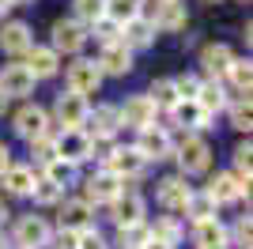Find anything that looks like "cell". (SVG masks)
Here are the masks:
<instances>
[{"label": "cell", "instance_id": "cell-1", "mask_svg": "<svg viewBox=\"0 0 253 249\" xmlns=\"http://www.w3.org/2000/svg\"><path fill=\"white\" fill-rule=\"evenodd\" d=\"M53 151H57V159L68 166L84 163V159H91V136L84 132V128H64L57 140H53Z\"/></svg>", "mask_w": 253, "mask_h": 249}, {"label": "cell", "instance_id": "cell-2", "mask_svg": "<svg viewBox=\"0 0 253 249\" xmlns=\"http://www.w3.org/2000/svg\"><path fill=\"white\" fill-rule=\"evenodd\" d=\"M178 163H181V174H204L211 166V147L204 136H185L178 147Z\"/></svg>", "mask_w": 253, "mask_h": 249}, {"label": "cell", "instance_id": "cell-3", "mask_svg": "<svg viewBox=\"0 0 253 249\" xmlns=\"http://www.w3.org/2000/svg\"><path fill=\"white\" fill-rule=\"evenodd\" d=\"M53 114H57V121H61L64 128H84V124H87V114H91V106H87L84 94L64 91V94H57V106H53Z\"/></svg>", "mask_w": 253, "mask_h": 249}, {"label": "cell", "instance_id": "cell-4", "mask_svg": "<svg viewBox=\"0 0 253 249\" xmlns=\"http://www.w3.org/2000/svg\"><path fill=\"white\" fill-rule=\"evenodd\" d=\"M49 238H53V230L42 215H23L15 223V246L19 249H42L49 246Z\"/></svg>", "mask_w": 253, "mask_h": 249}, {"label": "cell", "instance_id": "cell-5", "mask_svg": "<svg viewBox=\"0 0 253 249\" xmlns=\"http://www.w3.org/2000/svg\"><path fill=\"white\" fill-rule=\"evenodd\" d=\"M84 42H87L84 23H76V19H57L53 23V45L49 49L57 53V57H61V53H80Z\"/></svg>", "mask_w": 253, "mask_h": 249}, {"label": "cell", "instance_id": "cell-6", "mask_svg": "<svg viewBox=\"0 0 253 249\" xmlns=\"http://www.w3.org/2000/svg\"><path fill=\"white\" fill-rule=\"evenodd\" d=\"M45 124H49V114H45L38 102H27L19 114H15V132H19L27 144L42 140V136H45Z\"/></svg>", "mask_w": 253, "mask_h": 249}, {"label": "cell", "instance_id": "cell-7", "mask_svg": "<svg viewBox=\"0 0 253 249\" xmlns=\"http://www.w3.org/2000/svg\"><path fill=\"white\" fill-rule=\"evenodd\" d=\"M98 83H102V72H98V64H95V61L80 57V61L68 64V91H76V94H91V91H98Z\"/></svg>", "mask_w": 253, "mask_h": 249}, {"label": "cell", "instance_id": "cell-8", "mask_svg": "<svg viewBox=\"0 0 253 249\" xmlns=\"http://www.w3.org/2000/svg\"><path fill=\"white\" fill-rule=\"evenodd\" d=\"M117 117H121V124L148 128V124L155 121V106H151L148 94H132V98H125V106H117Z\"/></svg>", "mask_w": 253, "mask_h": 249}, {"label": "cell", "instance_id": "cell-9", "mask_svg": "<svg viewBox=\"0 0 253 249\" xmlns=\"http://www.w3.org/2000/svg\"><path fill=\"white\" fill-rule=\"evenodd\" d=\"M144 166H148V159L140 155L136 147H114V155H110L106 170L125 181V177H140V174H144Z\"/></svg>", "mask_w": 253, "mask_h": 249}, {"label": "cell", "instance_id": "cell-10", "mask_svg": "<svg viewBox=\"0 0 253 249\" xmlns=\"http://www.w3.org/2000/svg\"><path fill=\"white\" fill-rule=\"evenodd\" d=\"M34 91V76L27 64H8L4 76H0V94L4 98H23V94Z\"/></svg>", "mask_w": 253, "mask_h": 249}, {"label": "cell", "instance_id": "cell-11", "mask_svg": "<svg viewBox=\"0 0 253 249\" xmlns=\"http://www.w3.org/2000/svg\"><path fill=\"white\" fill-rule=\"evenodd\" d=\"M87 128L84 132L91 136V140H114V132L121 128V117H117V106H98V110H91L87 114Z\"/></svg>", "mask_w": 253, "mask_h": 249}, {"label": "cell", "instance_id": "cell-12", "mask_svg": "<svg viewBox=\"0 0 253 249\" xmlns=\"http://www.w3.org/2000/svg\"><path fill=\"white\" fill-rule=\"evenodd\" d=\"M136 151H140L144 159H167L170 151H174V144H170V132H167V128H155V124L140 128Z\"/></svg>", "mask_w": 253, "mask_h": 249}, {"label": "cell", "instance_id": "cell-13", "mask_svg": "<svg viewBox=\"0 0 253 249\" xmlns=\"http://www.w3.org/2000/svg\"><path fill=\"white\" fill-rule=\"evenodd\" d=\"M121 193H125V181H121L117 174H110V170H98V174L87 177V197H91V200H106V204H114Z\"/></svg>", "mask_w": 253, "mask_h": 249}, {"label": "cell", "instance_id": "cell-14", "mask_svg": "<svg viewBox=\"0 0 253 249\" xmlns=\"http://www.w3.org/2000/svg\"><path fill=\"white\" fill-rule=\"evenodd\" d=\"M189 197H193V189L185 185V177H163L159 181V204L167 211H185Z\"/></svg>", "mask_w": 253, "mask_h": 249}, {"label": "cell", "instance_id": "cell-15", "mask_svg": "<svg viewBox=\"0 0 253 249\" xmlns=\"http://www.w3.org/2000/svg\"><path fill=\"white\" fill-rule=\"evenodd\" d=\"M114 223H117V230L144 223V197L140 193H121L114 200Z\"/></svg>", "mask_w": 253, "mask_h": 249}, {"label": "cell", "instance_id": "cell-16", "mask_svg": "<svg viewBox=\"0 0 253 249\" xmlns=\"http://www.w3.org/2000/svg\"><path fill=\"white\" fill-rule=\"evenodd\" d=\"M98 72L102 76H125L128 68H132V53L121 45V42H114V45H102V57H98Z\"/></svg>", "mask_w": 253, "mask_h": 249}, {"label": "cell", "instance_id": "cell-17", "mask_svg": "<svg viewBox=\"0 0 253 249\" xmlns=\"http://www.w3.org/2000/svg\"><path fill=\"white\" fill-rule=\"evenodd\" d=\"M27 68H31L34 80H45V76H57L61 57H57L49 45H31V49H27Z\"/></svg>", "mask_w": 253, "mask_h": 249}, {"label": "cell", "instance_id": "cell-18", "mask_svg": "<svg viewBox=\"0 0 253 249\" xmlns=\"http://www.w3.org/2000/svg\"><path fill=\"white\" fill-rule=\"evenodd\" d=\"M34 42H31V27L27 23H4L0 27V49L11 53V57H19V53H27Z\"/></svg>", "mask_w": 253, "mask_h": 249}, {"label": "cell", "instance_id": "cell-19", "mask_svg": "<svg viewBox=\"0 0 253 249\" xmlns=\"http://www.w3.org/2000/svg\"><path fill=\"white\" fill-rule=\"evenodd\" d=\"M215 204H231V200H238V197H246L250 193V185H242L234 174H219V177H211V185L204 189Z\"/></svg>", "mask_w": 253, "mask_h": 249}, {"label": "cell", "instance_id": "cell-20", "mask_svg": "<svg viewBox=\"0 0 253 249\" xmlns=\"http://www.w3.org/2000/svg\"><path fill=\"white\" fill-rule=\"evenodd\" d=\"M91 227V204L87 200H64L61 204V230H87Z\"/></svg>", "mask_w": 253, "mask_h": 249}, {"label": "cell", "instance_id": "cell-21", "mask_svg": "<svg viewBox=\"0 0 253 249\" xmlns=\"http://www.w3.org/2000/svg\"><path fill=\"white\" fill-rule=\"evenodd\" d=\"M193 242H197V249H223L227 246V227L219 219H204L193 230Z\"/></svg>", "mask_w": 253, "mask_h": 249}, {"label": "cell", "instance_id": "cell-22", "mask_svg": "<svg viewBox=\"0 0 253 249\" xmlns=\"http://www.w3.org/2000/svg\"><path fill=\"white\" fill-rule=\"evenodd\" d=\"M151 34H155V27L144 19H128L125 27H121V45H125L128 53L132 49H148L151 45Z\"/></svg>", "mask_w": 253, "mask_h": 249}, {"label": "cell", "instance_id": "cell-23", "mask_svg": "<svg viewBox=\"0 0 253 249\" xmlns=\"http://www.w3.org/2000/svg\"><path fill=\"white\" fill-rule=\"evenodd\" d=\"M0 177H4V189H8L11 197H31L34 181H38L31 166H8V170H4Z\"/></svg>", "mask_w": 253, "mask_h": 249}, {"label": "cell", "instance_id": "cell-24", "mask_svg": "<svg viewBox=\"0 0 253 249\" xmlns=\"http://www.w3.org/2000/svg\"><path fill=\"white\" fill-rule=\"evenodd\" d=\"M231 61H234V53L227 49L223 42H215V45H204V53H201V64H204V72H208V76H227Z\"/></svg>", "mask_w": 253, "mask_h": 249}, {"label": "cell", "instance_id": "cell-25", "mask_svg": "<svg viewBox=\"0 0 253 249\" xmlns=\"http://www.w3.org/2000/svg\"><path fill=\"white\" fill-rule=\"evenodd\" d=\"M185 4H178V0H167L163 8H159V15H155V23L151 27H159V31H167V34H174V31H185Z\"/></svg>", "mask_w": 253, "mask_h": 249}, {"label": "cell", "instance_id": "cell-26", "mask_svg": "<svg viewBox=\"0 0 253 249\" xmlns=\"http://www.w3.org/2000/svg\"><path fill=\"white\" fill-rule=\"evenodd\" d=\"M170 114H174V124H181V128H208V114H204L193 98L189 102H174Z\"/></svg>", "mask_w": 253, "mask_h": 249}, {"label": "cell", "instance_id": "cell-27", "mask_svg": "<svg viewBox=\"0 0 253 249\" xmlns=\"http://www.w3.org/2000/svg\"><path fill=\"white\" fill-rule=\"evenodd\" d=\"M193 102L201 106L204 114H215V110H223V102H227V94H223V87L215 80H208V83H201V91H197V98H193Z\"/></svg>", "mask_w": 253, "mask_h": 249}, {"label": "cell", "instance_id": "cell-28", "mask_svg": "<svg viewBox=\"0 0 253 249\" xmlns=\"http://www.w3.org/2000/svg\"><path fill=\"white\" fill-rule=\"evenodd\" d=\"M151 242V227L148 223H136V227H121L117 230V246L121 249H140Z\"/></svg>", "mask_w": 253, "mask_h": 249}, {"label": "cell", "instance_id": "cell-29", "mask_svg": "<svg viewBox=\"0 0 253 249\" xmlns=\"http://www.w3.org/2000/svg\"><path fill=\"white\" fill-rule=\"evenodd\" d=\"M185 215H189L193 223L215 219V200H211L208 193H193V197H189V204H185Z\"/></svg>", "mask_w": 253, "mask_h": 249}, {"label": "cell", "instance_id": "cell-30", "mask_svg": "<svg viewBox=\"0 0 253 249\" xmlns=\"http://www.w3.org/2000/svg\"><path fill=\"white\" fill-rule=\"evenodd\" d=\"M136 11H140V0H106V19H114L117 27L136 19Z\"/></svg>", "mask_w": 253, "mask_h": 249}, {"label": "cell", "instance_id": "cell-31", "mask_svg": "<svg viewBox=\"0 0 253 249\" xmlns=\"http://www.w3.org/2000/svg\"><path fill=\"white\" fill-rule=\"evenodd\" d=\"M106 19V0H76V23H98Z\"/></svg>", "mask_w": 253, "mask_h": 249}, {"label": "cell", "instance_id": "cell-32", "mask_svg": "<svg viewBox=\"0 0 253 249\" xmlns=\"http://www.w3.org/2000/svg\"><path fill=\"white\" fill-rule=\"evenodd\" d=\"M148 98H151V106H155V110H159V106H167V110H170V106L178 102L174 80H155V83H151V94H148Z\"/></svg>", "mask_w": 253, "mask_h": 249}, {"label": "cell", "instance_id": "cell-33", "mask_svg": "<svg viewBox=\"0 0 253 249\" xmlns=\"http://www.w3.org/2000/svg\"><path fill=\"white\" fill-rule=\"evenodd\" d=\"M61 193H64V189L53 185L49 177H38V181H34V189H31V197L38 200V204H61Z\"/></svg>", "mask_w": 253, "mask_h": 249}, {"label": "cell", "instance_id": "cell-34", "mask_svg": "<svg viewBox=\"0 0 253 249\" xmlns=\"http://www.w3.org/2000/svg\"><path fill=\"white\" fill-rule=\"evenodd\" d=\"M151 238L163 242V246H174V242L181 238V227L174 223V219H159L155 227H151Z\"/></svg>", "mask_w": 253, "mask_h": 249}, {"label": "cell", "instance_id": "cell-35", "mask_svg": "<svg viewBox=\"0 0 253 249\" xmlns=\"http://www.w3.org/2000/svg\"><path fill=\"white\" fill-rule=\"evenodd\" d=\"M227 76H231V83H234V91H246L250 94V61H238V57H234L231 61V68H227Z\"/></svg>", "mask_w": 253, "mask_h": 249}, {"label": "cell", "instance_id": "cell-36", "mask_svg": "<svg viewBox=\"0 0 253 249\" xmlns=\"http://www.w3.org/2000/svg\"><path fill=\"white\" fill-rule=\"evenodd\" d=\"M91 34H95L102 45H114V42H121V27H117L114 19H98V23H91Z\"/></svg>", "mask_w": 253, "mask_h": 249}, {"label": "cell", "instance_id": "cell-37", "mask_svg": "<svg viewBox=\"0 0 253 249\" xmlns=\"http://www.w3.org/2000/svg\"><path fill=\"white\" fill-rule=\"evenodd\" d=\"M45 177H49V181H53V185H68V181H72V177H76V166H68V163H61V159H53V163L49 166H45Z\"/></svg>", "mask_w": 253, "mask_h": 249}, {"label": "cell", "instance_id": "cell-38", "mask_svg": "<svg viewBox=\"0 0 253 249\" xmlns=\"http://www.w3.org/2000/svg\"><path fill=\"white\" fill-rule=\"evenodd\" d=\"M31 151H34V159H38L42 166H49L53 159H57V151H53V140H49V136H42V140H34V144H31Z\"/></svg>", "mask_w": 253, "mask_h": 249}, {"label": "cell", "instance_id": "cell-39", "mask_svg": "<svg viewBox=\"0 0 253 249\" xmlns=\"http://www.w3.org/2000/svg\"><path fill=\"white\" fill-rule=\"evenodd\" d=\"M76 249H110V242H106L95 227H87V230H80V246Z\"/></svg>", "mask_w": 253, "mask_h": 249}, {"label": "cell", "instance_id": "cell-40", "mask_svg": "<svg viewBox=\"0 0 253 249\" xmlns=\"http://www.w3.org/2000/svg\"><path fill=\"white\" fill-rule=\"evenodd\" d=\"M49 246L53 249H76L80 246V234H76V230H57V234L49 238Z\"/></svg>", "mask_w": 253, "mask_h": 249}, {"label": "cell", "instance_id": "cell-41", "mask_svg": "<svg viewBox=\"0 0 253 249\" xmlns=\"http://www.w3.org/2000/svg\"><path fill=\"white\" fill-rule=\"evenodd\" d=\"M231 124L238 128V132H250V102H242V106L231 110Z\"/></svg>", "mask_w": 253, "mask_h": 249}, {"label": "cell", "instance_id": "cell-42", "mask_svg": "<svg viewBox=\"0 0 253 249\" xmlns=\"http://www.w3.org/2000/svg\"><path fill=\"white\" fill-rule=\"evenodd\" d=\"M234 234H238V242H242V246H250V215H242V219H238Z\"/></svg>", "mask_w": 253, "mask_h": 249}, {"label": "cell", "instance_id": "cell-43", "mask_svg": "<svg viewBox=\"0 0 253 249\" xmlns=\"http://www.w3.org/2000/svg\"><path fill=\"white\" fill-rule=\"evenodd\" d=\"M11 166V151H8V144H4V140H0V174H4V170H8Z\"/></svg>", "mask_w": 253, "mask_h": 249}, {"label": "cell", "instance_id": "cell-44", "mask_svg": "<svg viewBox=\"0 0 253 249\" xmlns=\"http://www.w3.org/2000/svg\"><path fill=\"white\" fill-rule=\"evenodd\" d=\"M140 249H174V246H163V242H155V238H151L148 246H140Z\"/></svg>", "mask_w": 253, "mask_h": 249}, {"label": "cell", "instance_id": "cell-45", "mask_svg": "<svg viewBox=\"0 0 253 249\" xmlns=\"http://www.w3.org/2000/svg\"><path fill=\"white\" fill-rule=\"evenodd\" d=\"M4 215H8V208H4V200H0V227H4Z\"/></svg>", "mask_w": 253, "mask_h": 249}, {"label": "cell", "instance_id": "cell-46", "mask_svg": "<svg viewBox=\"0 0 253 249\" xmlns=\"http://www.w3.org/2000/svg\"><path fill=\"white\" fill-rule=\"evenodd\" d=\"M8 8H11V0H0V15H4Z\"/></svg>", "mask_w": 253, "mask_h": 249}, {"label": "cell", "instance_id": "cell-47", "mask_svg": "<svg viewBox=\"0 0 253 249\" xmlns=\"http://www.w3.org/2000/svg\"><path fill=\"white\" fill-rule=\"evenodd\" d=\"M11 4H27V0H11Z\"/></svg>", "mask_w": 253, "mask_h": 249}, {"label": "cell", "instance_id": "cell-48", "mask_svg": "<svg viewBox=\"0 0 253 249\" xmlns=\"http://www.w3.org/2000/svg\"><path fill=\"white\" fill-rule=\"evenodd\" d=\"M208 4H215V0H208Z\"/></svg>", "mask_w": 253, "mask_h": 249}]
</instances>
